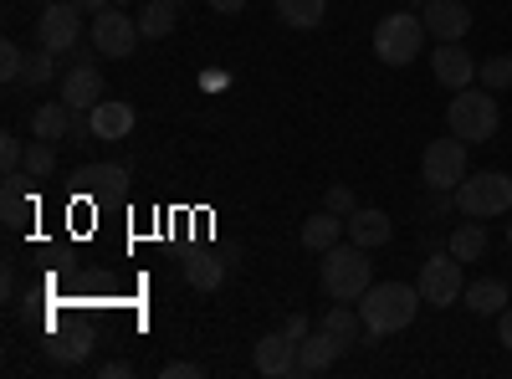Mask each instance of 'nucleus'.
Masks as SVG:
<instances>
[{
  "instance_id": "obj_1",
  "label": "nucleus",
  "mask_w": 512,
  "mask_h": 379,
  "mask_svg": "<svg viewBox=\"0 0 512 379\" xmlns=\"http://www.w3.org/2000/svg\"><path fill=\"white\" fill-rule=\"evenodd\" d=\"M420 303H425L420 287H410V282H374L364 298H359V318L369 328V339H384V333L410 328L415 313H420Z\"/></svg>"
},
{
  "instance_id": "obj_2",
  "label": "nucleus",
  "mask_w": 512,
  "mask_h": 379,
  "mask_svg": "<svg viewBox=\"0 0 512 379\" xmlns=\"http://www.w3.org/2000/svg\"><path fill=\"white\" fill-rule=\"evenodd\" d=\"M318 282H323V292L333 303H359L364 292L374 287V262H369V251L364 246H328L323 251V267H318Z\"/></svg>"
},
{
  "instance_id": "obj_3",
  "label": "nucleus",
  "mask_w": 512,
  "mask_h": 379,
  "mask_svg": "<svg viewBox=\"0 0 512 379\" xmlns=\"http://www.w3.org/2000/svg\"><path fill=\"white\" fill-rule=\"evenodd\" d=\"M446 123H451V134L456 139H466V144H487L492 134H497V123H502V108H497V98L487 93V88H461L456 98H451V108H446Z\"/></svg>"
},
{
  "instance_id": "obj_4",
  "label": "nucleus",
  "mask_w": 512,
  "mask_h": 379,
  "mask_svg": "<svg viewBox=\"0 0 512 379\" xmlns=\"http://www.w3.org/2000/svg\"><path fill=\"white\" fill-rule=\"evenodd\" d=\"M425 16H410V11H395L374 26V57L384 67H410L420 52H425Z\"/></svg>"
},
{
  "instance_id": "obj_5",
  "label": "nucleus",
  "mask_w": 512,
  "mask_h": 379,
  "mask_svg": "<svg viewBox=\"0 0 512 379\" xmlns=\"http://www.w3.org/2000/svg\"><path fill=\"white\" fill-rule=\"evenodd\" d=\"M456 210L466 221H492L512 210V175L502 170H482V175H466L456 185Z\"/></svg>"
},
{
  "instance_id": "obj_6",
  "label": "nucleus",
  "mask_w": 512,
  "mask_h": 379,
  "mask_svg": "<svg viewBox=\"0 0 512 379\" xmlns=\"http://www.w3.org/2000/svg\"><path fill=\"white\" fill-rule=\"evenodd\" d=\"M415 287H420V298L431 303V308H451V303H461V292H466L461 262L451 257V251H431V257L420 262Z\"/></svg>"
},
{
  "instance_id": "obj_7",
  "label": "nucleus",
  "mask_w": 512,
  "mask_h": 379,
  "mask_svg": "<svg viewBox=\"0 0 512 379\" xmlns=\"http://www.w3.org/2000/svg\"><path fill=\"white\" fill-rule=\"evenodd\" d=\"M420 180L425 190H456L466 180V139H431L420 154Z\"/></svg>"
},
{
  "instance_id": "obj_8",
  "label": "nucleus",
  "mask_w": 512,
  "mask_h": 379,
  "mask_svg": "<svg viewBox=\"0 0 512 379\" xmlns=\"http://www.w3.org/2000/svg\"><path fill=\"white\" fill-rule=\"evenodd\" d=\"M77 36H82V11L72 6V0L41 6V16H36V47L41 52L67 57V52H77Z\"/></svg>"
},
{
  "instance_id": "obj_9",
  "label": "nucleus",
  "mask_w": 512,
  "mask_h": 379,
  "mask_svg": "<svg viewBox=\"0 0 512 379\" xmlns=\"http://www.w3.org/2000/svg\"><path fill=\"white\" fill-rule=\"evenodd\" d=\"M139 41H144V31H139L134 16H123V6H103V11L93 16V52H98V57L123 62V57H134Z\"/></svg>"
},
{
  "instance_id": "obj_10",
  "label": "nucleus",
  "mask_w": 512,
  "mask_h": 379,
  "mask_svg": "<svg viewBox=\"0 0 512 379\" xmlns=\"http://www.w3.org/2000/svg\"><path fill=\"white\" fill-rule=\"evenodd\" d=\"M431 72L441 88L461 93V88H472L477 82V57L461 47V41H436V57H431Z\"/></svg>"
},
{
  "instance_id": "obj_11",
  "label": "nucleus",
  "mask_w": 512,
  "mask_h": 379,
  "mask_svg": "<svg viewBox=\"0 0 512 379\" xmlns=\"http://www.w3.org/2000/svg\"><path fill=\"white\" fill-rule=\"evenodd\" d=\"M420 16H425V31H431L436 41H461L466 31H472V11H466V0H425Z\"/></svg>"
},
{
  "instance_id": "obj_12",
  "label": "nucleus",
  "mask_w": 512,
  "mask_h": 379,
  "mask_svg": "<svg viewBox=\"0 0 512 379\" xmlns=\"http://www.w3.org/2000/svg\"><path fill=\"white\" fill-rule=\"evenodd\" d=\"M62 98H67L77 113H93V108L103 103V72H98L93 62L67 67V72H62Z\"/></svg>"
},
{
  "instance_id": "obj_13",
  "label": "nucleus",
  "mask_w": 512,
  "mask_h": 379,
  "mask_svg": "<svg viewBox=\"0 0 512 379\" xmlns=\"http://www.w3.org/2000/svg\"><path fill=\"white\" fill-rule=\"evenodd\" d=\"M72 134H77V108H72L67 98H57V103H41V108L31 113V139L62 144V139H72Z\"/></svg>"
},
{
  "instance_id": "obj_14",
  "label": "nucleus",
  "mask_w": 512,
  "mask_h": 379,
  "mask_svg": "<svg viewBox=\"0 0 512 379\" xmlns=\"http://www.w3.org/2000/svg\"><path fill=\"white\" fill-rule=\"evenodd\" d=\"M256 374H267V379H287L297 374V339H287V333H267L262 344H256Z\"/></svg>"
},
{
  "instance_id": "obj_15",
  "label": "nucleus",
  "mask_w": 512,
  "mask_h": 379,
  "mask_svg": "<svg viewBox=\"0 0 512 379\" xmlns=\"http://www.w3.org/2000/svg\"><path fill=\"white\" fill-rule=\"evenodd\" d=\"M88 123H93V139L113 144V139H128V134H134L139 113L128 108V103H118V98H103V103H98V108L88 113Z\"/></svg>"
},
{
  "instance_id": "obj_16",
  "label": "nucleus",
  "mask_w": 512,
  "mask_h": 379,
  "mask_svg": "<svg viewBox=\"0 0 512 379\" xmlns=\"http://www.w3.org/2000/svg\"><path fill=\"white\" fill-rule=\"evenodd\" d=\"M318 328L328 333V339H333L338 349H359V344L369 339V328H364V318H359V313H354L349 303H338V308H328Z\"/></svg>"
},
{
  "instance_id": "obj_17",
  "label": "nucleus",
  "mask_w": 512,
  "mask_h": 379,
  "mask_svg": "<svg viewBox=\"0 0 512 379\" xmlns=\"http://www.w3.org/2000/svg\"><path fill=\"white\" fill-rule=\"evenodd\" d=\"M390 236H395L390 216H384V210H374V205H359L354 216H349V241H354V246H364V251L384 246Z\"/></svg>"
},
{
  "instance_id": "obj_18",
  "label": "nucleus",
  "mask_w": 512,
  "mask_h": 379,
  "mask_svg": "<svg viewBox=\"0 0 512 379\" xmlns=\"http://www.w3.org/2000/svg\"><path fill=\"white\" fill-rule=\"evenodd\" d=\"M338 354H344V349H338V344L328 339V333H323V328H313V333H308V339H303V344H297V374H328Z\"/></svg>"
},
{
  "instance_id": "obj_19",
  "label": "nucleus",
  "mask_w": 512,
  "mask_h": 379,
  "mask_svg": "<svg viewBox=\"0 0 512 379\" xmlns=\"http://www.w3.org/2000/svg\"><path fill=\"white\" fill-rule=\"evenodd\" d=\"M461 303L472 308L477 318H497V313L507 308V282H497V277H482V282H466V292H461Z\"/></svg>"
},
{
  "instance_id": "obj_20",
  "label": "nucleus",
  "mask_w": 512,
  "mask_h": 379,
  "mask_svg": "<svg viewBox=\"0 0 512 379\" xmlns=\"http://www.w3.org/2000/svg\"><path fill=\"white\" fill-rule=\"evenodd\" d=\"M344 231H349V221H344V216H333V210H318V216H308V221H303V231H297V236H303V246H308V251H328V246L344 241Z\"/></svg>"
},
{
  "instance_id": "obj_21",
  "label": "nucleus",
  "mask_w": 512,
  "mask_h": 379,
  "mask_svg": "<svg viewBox=\"0 0 512 379\" xmlns=\"http://www.w3.org/2000/svg\"><path fill=\"white\" fill-rule=\"evenodd\" d=\"M185 282L195 292H216L226 282V257H221V251H195V257L185 262Z\"/></svg>"
},
{
  "instance_id": "obj_22",
  "label": "nucleus",
  "mask_w": 512,
  "mask_h": 379,
  "mask_svg": "<svg viewBox=\"0 0 512 379\" xmlns=\"http://www.w3.org/2000/svg\"><path fill=\"white\" fill-rule=\"evenodd\" d=\"M26 170L6 175V190H0V216H6V226H26L31 221V195H26Z\"/></svg>"
},
{
  "instance_id": "obj_23",
  "label": "nucleus",
  "mask_w": 512,
  "mask_h": 379,
  "mask_svg": "<svg viewBox=\"0 0 512 379\" xmlns=\"http://www.w3.org/2000/svg\"><path fill=\"white\" fill-rule=\"evenodd\" d=\"M272 6H277L282 26H292V31H313L328 16V0H272Z\"/></svg>"
},
{
  "instance_id": "obj_24",
  "label": "nucleus",
  "mask_w": 512,
  "mask_h": 379,
  "mask_svg": "<svg viewBox=\"0 0 512 379\" xmlns=\"http://www.w3.org/2000/svg\"><path fill=\"white\" fill-rule=\"evenodd\" d=\"M175 0H149V6L139 11V31H144V41H159V36H169L175 31Z\"/></svg>"
},
{
  "instance_id": "obj_25",
  "label": "nucleus",
  "mask_w": 512,
  "mask_h": 379,
  "mask_svg": "<svg viewBox=\"0 0 512 379\" xmlns=\"http://www.w3.org/2000/svg\"><path fill=\"white\" fill-rule=\"evenodd\" d=\"M482 251H487V226L482 221H466V226L451 231V257L456 262H477Z\"/></svg>"
},
{
  "instance_id": "obj_26",
  "label": "nucleus",
  "mask_w": 512,
  "mask_h": 379,
  "mask_svg": "<svg viewBox=\"0 0 512 379\" xmlns=\"http://www.w3.org/2000/svg\"><path fill=\"white\" fill-rule=\"evenodd\" d=\"M72 180H77V190H93L98 195V190H118L128 180V170H123V164H88V170H77Z\"/></svg>"
},
{
  "instance_id": "obj_27",
  "label": "nucleus",
  "mask_w": 512,
  "mask_h": 379,
  "mask_svg": "<svg viewBox=\"0 0 512 379\" xmlns=\"http://www.w3.org/2000/svg\"><path fill=\"white\" fill-rule=\"evenodd\" d=\"M21 170L31 175V180H47V175H57V144H47V139H31V149H26V164Z\"/></svg>"
},
{
  "instance_id": "obj_28",
  "label": "nucleus",
  "mask_w": 512,
  "mask_h": 379,
  "mask_svg": "<svg viewBox=\"0 0 512 379\" xmlns=\"http://www.w3.org/2000/svg\"><path fill=\"white\" fill-rule=\"evenodd\" d=\"M52 77H57V57L36 47V52L26 57V67H21V88H47Z\"/></svg>"
},
{
  "instance_id": "obj_29",
  "label": "nucleus",
  "mask_w": 512,
  "mask_h": 379,
  "mask_svg": "<svg viewBox=\"0 0 512 379\" xmlns=\"http://www.w3.org/2000/svg\"><path fill=\"white\" fill-rule=\"evenodd\" d=\"M477 77H482L487 93H507V88H512V57H487V62L477 67Z\"/></svg>"
},
{
  "instance_id": "obj_30",
  "label": "nucleus",
  "mask_w": 512,
  "mask_h": 379,
  "mask_svg": "<svg viewBox=\"0 0 512 379\" xmlns=\"http://www.w3.org/2000/svg\"><path fill=\"white\" fill-rule=\"evenodd\" d=\"M88 333H72V339H57L52 344V359H62V364H82V359H88Z\"/></svg>"
},
{
  "instance_id": "obj_31",
  "label": "nucleus",
  "mask_w": 512,
  "mask_h": 379,
  "mask_svg": "<svg viewBox=\"0 0 512 379\" xmlns=\"http://www.w3.org/2000/svg\"><path fill=\"white\" fill-rule=\"evenodd\" d=\"M21 67H26V52L16 47V41H0V77H6L11 88L21 82Z\"/></svg>"
},
{
  "instance_id": "obj_32",
  "label": "nucleus",
  "mask_w": 512,
  "mask_h": 379,
  "mask_svg": "<svg viewBox=\"0 0 512 379\" xmlns=\"http://www.w3.org/2000/svg\"><path fill=\"white\" fill-rule=\"evenodd\" d=\"M323 210H333V216H354V210H359V200H354V190L349 185H328V195H323Z\"/></svg>"
},
{
  "instance_id": "obj_33",
  "label": "nucleus",
  "mask_w": 512,
  "mask_h": 379,
  "mask_svg": "<svg viewBox=\"0 0 512 379\" xmlns=\"http://www.w3.org/2000/svg\"><path fill=\"white\" fill-rule=\"evenodd\" d=\"M21 164H26V149H21V139H16V134H6V139H0V170L16 175Z\"/></svg>"
},
{
  "instance_id": "obj_34",
  "label": "nucleus",
  "mask_w": 512,
  "mask_h": 379,
  "mask_svg": "<svg viewBox=\"0 0 512 379\" xmlns=\"http://www.w3.org/2000/svg\"><path fill=\"white\" fill-rule=\"evenodd\" d=\"M446 210H456V190H431V200L420 205V216H425V221H441Z\"/></svg>"
},
{
  "instance_id": "obj_35",
  "label": "nucleus",
  "mask_w": 512,
  "mask_h": 379,
  "mask_svg": "<svg viewBox=\"0 0 512 379\" xmlns=\"http://www.w3.org/2000/svg\"><path fill=\"white\" fill-rule=\"evenodd\" d=\"M200 374H205V369H200L195 359H175V364L159 369V379H200Z\"/></svg>"
},
{
  "instance_id": "obj_36",
  "label": "nucleus",
  "mask_w": 512,
  "mask_h": 379,
  "mask_svg": "<svg viewBox=\"0 0 512 379\" xmlns=\"http://www.w3.org/2000/svg\"><path fill=\"white\" fill-rule=\"evenodd\" d=\"M282 333H287V339H297V344H303V339H308V333H313V323H308L303 313H292V318L282 323Z\"/></svg>"
},
{
  "instance_id": "obj_37",
  "label": "nucleus",
  "mask_w": 512,
  "mask_h": 379,
  "mask_svg": "<svg viewBox=\"0 0 512 379\" xmlns=\"http://www.w3.org/2000/svg\"><path fill=\"white\" fill-rule=\"evenodd\" d=\"M497 339H502V349H512V308L497 313Z\"/></svg>"
},
{
  "instance_id": "obj_38",
  "label": "nucleus",
  "mask_w": 512,
  "mask_h": 379,
  "mask_svg": "<svg viewBox=\"0 0 512 379\" xmlns=\"http://www.w3.org/2000/svg\"><path fill=\"white\" fill-rule=\"evenodd\" d=\"M251 6V0H210V11H221V16H241Z\"/></svg>"
},
{
  "instance_id": "obj_39",
  "label": "nucleus",
  "mask_w": 512,
  "mask_h": 379,
  "mask_svg": "<svg viewBox=\"0 0 512 379\" xmlns=\"http://www.w3.org/2000/svg\"><path fill=\"white\" fill-rule=\"evenodd\" d=\"M128 374H134V364H123V359L103 364V379H128Z\"/></svg>"
},
{
  "instance_id": "obj_40",
  "label": "nucleus",
  "mask_w": 512,
  "mask_h": 379,
  "mask_svg": "<svg viewBox=\"0 0 512 379\" xmlns=\"http://www.w3.org/2000/svg\"><path fill=\"white\" fill-rule=\"evenodd\" d=\"M72 6H77V11H82V16H98V11H103V6H113V0H72Z\"/></svg>"
},
{
  "instance_id": "obj_41",
  "label": "nucleus",
  "mask_w": 512,
  "mask_h": 379,
  "mask_svg": "<svg viewBox=\"0 0 512 379\" xmlns=\"http://www.w3.org/2000/svg\"><path fill=\"white\" fill-rule=\"evenodd\" d=\"M0 292H6V298H16V272H11V267L0 272Z\"/></svg>"
},
{
  "instance_id": "obj_42",
  "label": "nucleus",
  "mask_w": 512,
  "mask_h": 379,
  "mask_svg": "<svg viewBox=\"0 0 512 379\" xmlns=\"http://www.w3.org/2000/svg\"><path fill=\"white\" fill-rule=\"evenodd\" d=\"M400 6H425V0H400Z\"/></svg>"
},
{
  "instance_id": "obj_43",
  "label": "nucleus",
  "mask_w": 512,
  "mask_h": 379,
  "mask_svg": "<svg viewBox=\"0 0 512 379\" xmlns=\"http://www.w3.org/2000/svg\"><path fill=\"white\" fill-rule=\"evenodd\" d=\"M507 241H512V221H507Z\"/></svg>"
},
{
  "instance_id": "obj_44",
  "label": "nucleus",
  "mask_w": 512,
  "mask_h": 379,
  "mask_svg": "<svg viewBox=\"0 0 512 379\" xmlns=\"http://www.w3.org/2000/svg\"><path fill=\"white\" fill-rule=\"evenodd\" d=\"M36 6H52V0H36Z\"/></svg>"
},
{
  "instance_id": "obj_45",
  "label": "nucleus",
  "mask_w": 512,
  "mask_h": 379,
  "mask_svg": "<svg viewBox=\"0 0 512 379\" xmlns=\"http://www.w3.org/2000/svg\"><path fill=\"white\" fill-rule=\"evenodd\" d=\"M113 6H128V0H113Z\"/></svg>"
},
{
  "instance_id": "obj_46",
  "label": "nucleus",
  "mask_w": 512,
  "mask_h": 379,
  "mask_svg": "<svg viewBox=\"0 0 512 379\" xmlns=\"http://www.w3.org/2000/svg\"><path fill=\"white\" fill-rule=\"evenodd\" d=\"M175 6H185V0H175Z\"/></svg>"
}]
</instances>
